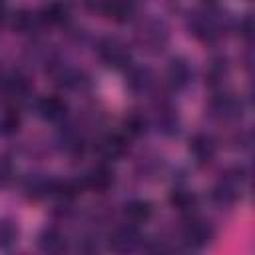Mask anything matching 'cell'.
Returning <instances> with one entry per match:
<instances>
[{"label": "cell", "instance_id": "cell-1", "mask_svg": "<svg viewBox=\"0 0 255 255\" xmlns=\"http://www.w3.org/2000/svg\"><path fill=\"white\" fill-rule=\"evenodd\" d=\"M137 243V233H135V225L122 227L118 231H114V235H110V249H114L116 253H128L133 249V245Z\"/></svg>", "mask_w": 255, "mask_h": 255}, {"label": "cell", "instance_id": "cell-2", "mask_svg": "<svg viewBox=\"0 0 255 255\" xmlns=\"http://www.w3.org/2000/svg\"><path fill=\"white\" fill-rule=\"evenodd\" d=\"M100 56L110 66H124L128 62V50L118 40H104L100 44Z\"/></svg>", "mask_w": 255, "mask_h": 255}, {"label": "cell", "instance_id": "cell-3", "mask_svg": "<svg viewBox=\"0 0 255 255\" xmlns=\"http://www.w3.org/2000/svg\"><path fill=\"white\" fill-rule=\"evenodd\" d=\"M124 215L129 225H141L151 217V203L145 199H133L126 205Z\"/></svg>", "mask_w": 255, "mask_h": 255}, {"label": "cell", "instance_id": "cell-4", "mask_svg": "<svg viewBox=\"0 0 255 255\" xmlns=\"http://www.w3.org/2000/svg\"><path fill=\"white\" fill-rule=\"evenodd\" d=\"M38 112H40V116H42L44 120L56 122V120L64 118V114H66V104H64V100H60V98H56V96H46V98H42V100L38 102Z\"/></svg>", "mask_w": 255, "mask_h": 255}, {"label": "cell", "instance_id": "cell-5", "mask_svg": "<svg viewBox=\"0 0 255 255\" xmlns=\"http://www.w3.org/2000/svg\"><path fill=\"white\" fill-rule=\"evenodd\" d=\"M185 237H187V241H189L191 245L203 247V245H207L209 239H211V229H209V225L203 223V221H191V223L187 225V229H185Z\"/></svg>", "mask_w": 255, "mask_h": 255}, {"label": "cell", "instance_id": "cell-6", "mask_svg": "<svg viewBox=\"0 0 255 255\" xmlns=\"http://www.w3.org/2000/svg\"><path fill=\"white\" fill-rule=\"evenodd\" d=\"M112 181H114L112 169H108L106 165H98L96 169H92V171L86 175L84 185H86V187H92V189H106Z\"/></svg>", "mask_w": 255, "mask_h": 255}, {"label": "cell", "instance_id": "cell-7", "mask_svg": "<svg viewBox=\"0 0 255 255\" xmlns=\"http://www.w3.org/2000/svg\"><path fill=\"white\" fill-rule=\"evenodd\" d=\"M189 149L195 155V159H199V161H209L215 153V145L207 135H195L189 141Z\"/></svg>", "mask_w": 255, "mask_h": 255}, {"label": "cell", "instance_id": "cell-8", "mask_svg": "<svg viewBox=\"0 0 255 255\" xmlns=\"http://www.w3.org/2000/svg\"><path fill=\"white\" fill-rule=\"evenodd\" d=\"M40 247L46 253H60L64 247V239L56 229H46L40 235Z\"/></svg>", "mask_w": 255, "mask_h": 255}, {"label": "cell", "instance_id": "cell-9", "mask_svg": "<svg viewBox=\"0 0 255 255\" xmlns=\"http://www.w3.org/2000/svg\"><path fill=\"white\" fill-rule=\"evenodd\" d=\"M20 128V116L14 108H6L0 112V133L10 135Z\"/></svg>", "mask_w": 255, "mask_h": 255}, {"label": "cell", "instance_id": "cell-10", "mask_svg": "<svg viewBox=\"0 0 255 255\" xmlns=\"http://www.w3.org/2000/svg\"><path fill=\"white\" fill-rule=\"evenodd\" d=\"M167 78L173 86H183L187 80H189V68L183 60H173L169 64V70H167Z\"/></svg>", "mask_w": 255, "mask_h": 255}, {"label": "cell", "instance_id": "cell-11", "mask_svg": "<svg viewBox=\"0 0 255 255\" xmlns=\"http://www.w3.org/2000/svg\"><path fill=\"white\" fill-rule=\"evenodd\" d=\"M66 14H68V8L64 4H48L42 8L40 18L44 22H50V24H60V22H64Z\"/></svg>", "mask_w": 255, "mask_h": 255}, {"label": "cell", "instance_id": "cell-12", "mask_svg": "<svg viewBox=\"0 0 255 255\" xmlns=\"http://www.w3.org/2000/svg\"><path fill=\"white\" fill-rule=\"evenodd\" d=\"M102 149H104V153L108 157H118V155H122L126 151V137L124 135H118V133L116 135H110L102 143Z\"/></svg>", "mask_w": 255, "mask_h": 255}, {"label": "cell", "instance_id": "cell-13", "mask_svg": "<svg viewBox=\"0 0 255 255\" xmlns=\"http://www.w3.org/2000/svg\"><path fill=\"white\" fill-rule=\"evenodd\" d=\"M102 10L110 16V18H114V20H126V18H129V14L133 12V6L131 4H120V2H112V4H106V6H102Z\"/></svg>", "mask_w": 255, "mask_h": 255}, {"label": "cell", "instance_id": "cell-14", "mask_svg": "<svg viewBox=\"0 0 255 255\" xmlns=\"http://www.w3.org/2000/svg\"><path fill=\"white\" fill-rule=\"evenodd\" d=\"M16 235H18V231H16L14 223H10L8 219H0V249L10 247L16 241Z\"/></svg>", "mask_w": 255, "mask_h": 255}, {"label": "cell", "instance_id": "cell-15", "mask_svg": "<svg viewBox=\"0 0 255 255\" xmlns=\"http://www.w3.org/2000/svg\"><path fill=\"white\" fill-rule=\"evenodd\" d=\"M171 201H173V205H175V207H179V209H189V207H193L195 197H193L189 191L177 189V191L171 195Z\"/></svg>", "mask_w": 255, "mask_h": 255}, {"label": "cell", "instance_id": "cell-16", "mask_svg": "<svg viewBox=\"0 0 255 255\" xmlns=\"http://www.w3.org/2000/svg\"><path fill=\"white\" fill-rule=\"evenodd\" d=\"M12 24H14V28H18V30H28V28L34 24V18H32L30 12H26V10H18V12L14 14Z\"/></svg>", "mask_w": 255, "mask_h": 255}, {"label": "cell", "instance_id": "cell-17", "mask_svg": "<svg viewBox=\"0 0 255 255\" xmlns=\"http://www.w3.org/2000/svg\"><path fill=\"white\" fill-rule=\"evenodd\" d=\"M10 173H12L10 163H8L6 159H2V157H0V183L8 181V179H10Z\"/></svg>", "mask_w": 255, "mask_h": 255}, {"label": "cell", "instance_id": "cell-18", "mask_svg": "<svg viewBox=\"0 0 255 255\" xmlns=\"http://www.w3.org/2000/svg\"><path fill=\"white\" fill-rule=\"evenodd\" d=\"M4 14H6V6H4V4H0V20L4 18Z\"/></svg>", "mask_w": 255, "mask_h": 255}]
</instances>
